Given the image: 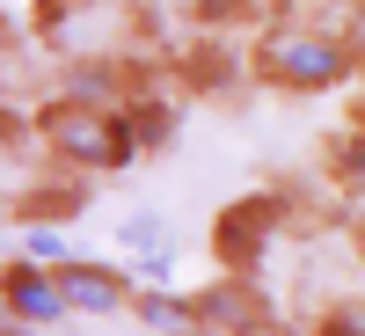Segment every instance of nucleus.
<instances>
[{
    "label": "nucleus",
    "instance_id": "nucleus-1",
    "mask_svg": "<svg viewBox=\"0 0 365 336\" xmlns=\"http://www.w3.org/2000/svg\"><path fill=\"white\" fill-rule=\"evenodd\" d=\"M249 58H256V81L278 88V96H329V88H351V73L365 66V44L351 29L278 15V22L256 29Z\"/></svg>",
    "mask_w": 365,
    "mask_h": 336
},
{
    "label": "nucleus",
    "instance_id": "nucleus-2",
    "mask_svg": "<svg viewBox=\"0 0 365 336\" xmlns=\"http://www.w3.org/2000/svg\"><path fill=\"white\" fill-rule=\"evenodd\" d=\"M37 146H44V161L81 168V175H125L132 161H146L125 103H73L58 88L37 103Z\"/></svg>",
    "mask_w": 365,
    "mask_h": 336
},
{
    "label": "nucleus",
    "instance_id": "nucleus-3",
    "mask_svg": "<svg viewBox=\"0 0 365 336\" xmlns=\"http://www.w3.org/2000/svg\"><path fill=\"white\" fill-rule=\"evenodd\" d=\"M139 29H146V15L132 0H29V37L44 44L51 66L117 58V51H132Z\"/></svg>",
    "mask_w": 365,
    "mask_h": 336
},
{
    "label": "nucleus",
    "instance_id": "nucleus-4",
    "mask_svg": "<svg viewBox=\"0 0 365 336\" xmlns=\"http://www.w3.org/2000/svg\"><path fill=\"white\" fill-rule=\"evenodd\" d=\"M278 227H285V198L278 190L234 198L220 220H212V256H220V270H249L256 278V263H263L270 241H278Z\"/></svg>",
    "mask_w": 365,
    "mask_h": 336
},
{
    "label": "nucleus",
    "instance_id": "nucleus-5",
    "mask_svg": "<svg viewBox=\"0 0 365 336\" xmlns=\"http://www.w3.org/2000/svg\"><path fill=\"white\" fill-rule=\"evenodd\" d=\"M197 315L212 336H270L278 329V307L263 300V285L249 278V270H227V278H212L197 292Z\"/></svg>",
    "mask_w": 365,
    "mask_h": 336
},
{
    "label": "nucleus",
    "instance_id": "nucleus-6",
    "mask_svg": "<svg viewBox=\"0 0 365 336\" xmlns=\"http://www.w3.org/2000/svg\"><path fill=\"white\" fill-rule=\"evenodd\" d=\"M0 307H8V322H37V329H58L73 315V300L66 285H58V270L51 263H29L8 249V270H0Z\"/></svg>",
    "mask_w": 365,
    "mask_h": 336
},
{
    "label": "nucleus",
    "instance_id": "nucleus-7",
    "mask_svg": "<svg viewBox=\"0 0 365 336\" xmlns=\"http://www.w3.org/2000/svg\"><path fill=\"white\" fill-rule=\"evenodd\" d=\"M58 285H66L73 300V315H125L132 300H139V278H132V263H96V256H73V263H58Z\"/></svg>",
    "mask_w": 365,
    "mask_h": 336
},
{
    "label": "nucleus",
    "instance_id": "nucleus-8",
    "mask_svg": "<svg viewBox=\"0 0 365 336\" xmlns=\"http://www.w3.org/2000/svg\"><path fill=\"white\" fill-rule=\"evenodd\" d=\"M81 168H66V175H44V183H22V190L8 198V220L15 227H66V220H81L88 212V183H73Z\"/></svg>",
    "mask_w": 365,
    "mask_h": 336
},
{
    "label": "nucleus",
    "instance_id": "nucleus-9",
    "mask_svg": "<svg viewBox=\"0 0 365 336\" xmlns=\"http://www.w3.org/2000/svg\"><path fill=\"white\" fill-rule=\"evenodd\" d=\"M132 315L154 329V336H212L205 315H197V292H168V285H139Z\"/></svg>",
    "mask_w": 365,
    "mask_h": 336
},
{
    "label": "nucleus",
    "instance_id": "nucleus-10",
    "mask_svg": "<svg viewBox=\"0 0 365 336\" xmlns=\"http://www.w3.org/2000/svg\"><path fill=\"white\" fill-rule=\"evenodd\" d=\"M132 110V132H139V146H146V154H168V146H175V103L161 96V88H139V96L125 103Z\"/></svg>",
    "mask_w": 365,
    "mask_h": 336
},
{
    "label": "nucleus",
    "instance_id": "nucleus-11",
    "mask_svg": "<svg viewBox=\"0 0 365 336\" xmlns=\"http://www.w3.org/2000/svg\"><path fill=\"white\" fill-rule=\"evenodd\" d=\"M190 22H197V37H220V29H241V22H270V8L263 0H197Z\"/></svg>",
    "mask_w": 365,
    "mask_h": 336
},
{
    "label": "nucleus",
    "instance_id": "nucleus-12",
    "mask_svg": "<svg viewBox=\"0 0 365 336\" xmlns=\"http://www.w3.org/2000/svg\"><path fill=\"white\" fill-rule=\"evenodd\" d=\"M15 256H29V263H73V249H66V234L58 227H15Z\"/></svg>",
    "mask_w": 365,
    "mask_h": 336
},
{
    "label": "nucleus",
    "instance_id": "nucleus-13",
    "mask_svg": "<svg viewBox=\"0 0 365 336\" xmlns=\"http://www.w3.org/2000/svg\"><path fill=\"white\" fill-rule=\"evenodd\" d=\"M307 336H365V300H329L307 322Z\"/></svg>",
    "mask_w": 365,
    "mask_h": 336
},
{
    "label": "nucleus",
    "instance_id": "nucleus-14",
    "mask_svg": "<svg viewBox=\"0 0 365 336\" xmlns=\"http://www.w3.org/2000/svg\"><path fill=\"white\" fill-rule=\"evenodd\" d=\"M117 241H125L132 256H146V249H168V220H161V212H132V220L117 227Z\"/></svg>",
    "mask_w": 365,
    "mask_h": 336
},
{
    "label": "nucleus",
    "instance_id": "nucleus-15",
    "mask_svg": "<svg viewBox=\"0 0 365 336\" xmlns=\"http://www.w3.org/2000/svg\"><path fill=\"white\" fill-rule=\"evenodd\" d=\"M132 278H139V285H168V278H175V249H146V256H132Z\"/></svg>",
    "mask_w": 365,
    "mask_h": 336
},
{
    "label": "nucleus",
    "instance_id": "nucleus-16",
    "mask_svg": "<svg viewBox=\"0 0 365 336\" xmlns=\"http://www.w3.org/2000/svg\"><path fill=\"white\" fill-rule=\"evenodd\" d=\"M344 29H351V37H365V0H344Z\"/></svg>",
    "mask_w": 365,
    "mask_h": 336
},
{
    "label": "nucleus",
    "instance_id": "nucleus-17",
    "mask_svg": "<svg viewBox=\"0 0 365 336\" xmlns=\"http://www.w3.org/2000/svg\"><path fill=\"white\" fill-rule=\"evenodd\" d=\"M0 336H58V329H37V322H0Z\"/></svg>",
    "mask_w": 365,
    "mask_h": 336
},
{
    "label": "nucleus",
    "instance_id": "nucleus-18",
    "mask_svg": "<svg viewBox=\"0 0 365 336\" xmlns=\"http://www.w3.org/2000/svg\"><path fill=\"white\" fill-rule=\"evenodd\" d=\"M351 241H358V263H365V220H358V227H351Z\"/></svg>",
    "mask_w": 365,
    "mask_h": 336
}]
</instances>
